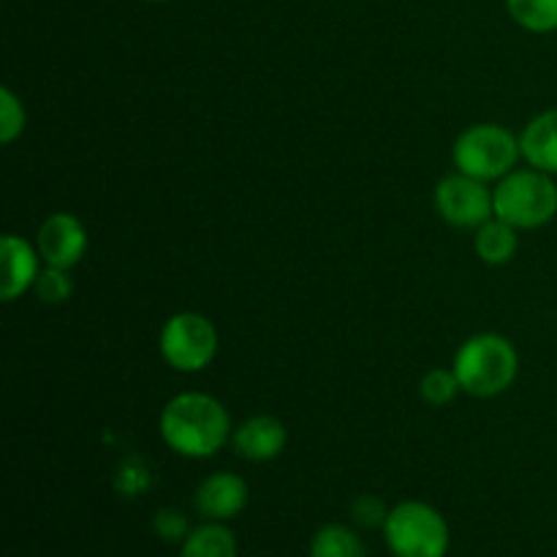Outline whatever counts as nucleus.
<instances>
[{
	"label": "nucleus",
	"instance_id": "a211bd4d",
	"mask_svg": "<svg viewBox=\"0 0 557 557\" xmlns=\"http://www.w3.org/2000/svg\"><path fill=\"white\" fill-rule=\"evenodd\" d=\"M33 294L41 299L44 305H63L69 302L74 294V283H71L69 270H58V267H44L38 272L36 283H33Z\"/></svg>",
	"mask_w": 557,
	"mask_h": 557
},
{
	"label": "nucleus",
	"instance_id": "412c9836",
	"mask_svg": "<svg viewBox=\"0 0 557 557\" xmlns=\"http://www.w3.org/2000/svg\"><path fill=\"white\" fill-rule=\"evenodd\" d=\"M114 487L123 495H128V498H136V495H141L150 487V471H147V468L141 466V460H136V457L134 460H125L123 468L117 471V476H114Z\"/></svg>",
	"mask_w": 557,
	"mask_h": 557
},
{
	"label": "nucleus",
	"instance_id": "39448f33",
	"mask_svg": "<svg viewBox=\"0 0 557 557\" xmlns=\"http://www.w3.org/2000/svg\"><path fill=\"white\" fill-rule=\"evenodd\" d=\"M520 158V136L495 123L471 125L457 136L455 147H451V161H455L457 172L471 174L482 183L515 172Z\"/></svg>",
	"mask_w": 557,
	"mask_h": 557
},
{
	"label": "nucleus",
	"instance_id": "2eb2a0df",
	"mask_svg": "<svg viewBox=\"0 0 557 557\" xmlns=\"http://www.w3.org/2000/svg\"><path fill=\"white\" fill-rule=\"evenodd\" d=\"M310 557H368L364 542L348 525H324L310 542Z\"/></svg>",
	"mask_w": 557,
	"mask_h": 557
},
{
	"label": "nucleus",
	"instance_id": "f8f14e48",
	"mask_svg": "<svg viewBox=\"0 0 557 557\" xmlns=\"http://www.w3.org/2000/svg\"><path fill=\"white\" fill-rule=\"evenodd\" d=\"M522 161L539 172L557 174V107L536 114L520 134Z\"/></svg>",
	"mask_w": 557,
	"mask_h": 557
},
{
	"label": "nucleus",
	"instance_id": "1a4fd4ad",
	"mask_svg": "<svg viewBox=\"0 0 557 557\" xmlns=\"http://www.w3.org/2000/svg\"><path fill=\"white\" fill-rule=\"evenodd\" d=\"M0 261H3V277H0V297L3 302H14L25 292H33L38 272H41V253L27 239L16 234H5L0 243Z\"/></svg>",
	"mask_w": 557,
	"mask_h": 557
},
{
	"label": "nucleus",
	"instance_id": "9d476101",
	"mask_svg": "<svg viewBox=\"0 0 557 557\" xmlns=\"http://www.w3.org/2000/svg\"><path fill=\"white\" fill-rule=\"evenodd\" d=\"M194 500L205 520L226 522L248 506V484L237 473L218 471L199 484Z\"/></svg>",
	"mask_w": 557,
	"mask_h": 557
},
{
	"label": "nucleus",
	"instance_id": "aec40b11",
	"mask_svg": "<svg viewBox=\"0 0 557 557\" xmlns=\"http://www.w3.org/2000/svg\"><path fill=\"white\" fill-rule=\"evenodd\" d=\"M152 531H156L163 542L174 544V542H185L194 528H190L188 517H185L183 511L166 506V509H158L156 517H152Z\"/></svg>",
	"mask_w": 557,
	"mask_h": 557
},
{
	"label": "nucleus",
	"instance_id": "20e7f679",
	"mask_svg": "<svg viewBox=\"0 0 557 557\" xmlns=\"http://www.w3.org/2000/svg\"><path fill=\"white\" fill-rule=\"evenodd\" d=\"M395 557H446L451 533L444 515L424 500H403L381 528Z\"/></svg>",
	"mask_w": 557,
	"mask_h": 557
},
{
	"label": "nucleus",
	"instance_id": "ddd939ff",
	"mask_svg": "<svg viewBox=\"0 0 557 557\" xmlns=\"http://www.w3.org/2000/svg\"><path fill=\"white\" fill-rule=\"evenodd\" d=\"M473 248L476 256L490 267H504L520 250V228L509 226L500 218H490L484 226L476 228V237H473Z\"/></svg>",
	"mask_w": 557,
	"mask_h": 557
},
{
	"label": "nucleus",
	"instance_id": "9b49d317",
	"mask_svg": "<svg viewBox=\"0 0 557 557\" xmlns=\"http://www.w3.org/2000/svg\"><path fill=\"white\" fill-rule=\"evenodd\" d=\"M286 424L277 417L270 413H259V417H250L239 424L232 433V446L243 460L250 462H270L275 457H281V451L286 449Z\"/></svg>",
	"mask_w": 557,
	"mask_h": 557
},
{
	"label": "nucleus",
	"instance_id": "5701e85b",
	"mask_svg": "<svg viewBox=\"0 0 557 557\" xmlns=\"http://www.w3.org/2000/svg\"><path fill=\"white\" fill-rule=\"evenodd\" d=\"M145 3H166V0H145Z\"/></svg>",
	"mask_w": 557,
	"mask_h": 557
},
{
	"label": "nucleus",
	"instance_id": "7ed1b4c3",
	"mask_svg": "<svg viewBox=\"0 0 557 557\" xmlns=\"http://www.w3.org/2000/svg\"><path fill=\"white\" fill-rule=\"evenodd\" d=\"M495 218L520 232L542 228L557 215V183L553 174L539 169H515L493 188Z\"/></svg>",
	"mask_w": 557,
	"mask_h": 557
},
{
	"label": "nucleus",
	"instance_id": "4be33fe9",
	"mask_svg": "<svg viewBox=\"0 0 557 557\" xmlns=\"http://www.w3.org/2000/svg\"><path fill=\"white\" fill-rule=\"evenodd\" d=\"M389 511L392 509H386V504L379 495H359L351 506L354 522L362 528H384Z\"/></svg>",
	"mask_w": 557,
	"mask_h": 557
},
{
	"label": "nucleus",
	"instance_id": "423d86ee",
	"mask_svg": "<svg viewBox=\"0 0 557 557\" xmlns=\"http://www.w3.org/2000/svg\"><path fill=\"white\" fill-rule=\"evenodd\" d=\"M218 330L207 315L185 310V313H174L163 324L161 337H158V348L169 368L180 370V373H201L210 368L218 357Z\"/></svg>",
	"mask_w": 557,
	"mask_h": 557
},
{
	"label": "nucleus",
	"instance_id": "0eeeda50",
	"mask_svg": "<svg viewBox=\"0 0 557 557\" xmlns=\"http://www.w3.org/2000/svg\"><path fill=\"white\" fill-rule=\"evenodd\" d=\"M435 210L457 228H479L495 218L493 190L471 174L455 172L435 188Z\"/></svg>",
	"mask_w": 557,
	"mask_h": 557
},
{
	"label": "nucleus",
	"instance_id": "f3484780",
	"mask_svg": "<svg viewBox=\"0 0 557 557\" xmlns=\"http://www.w3.org/2000/svg\"><path fill=\"white\" fill-rule=\"evenodd\" d=\"M27 125L25 103L11 87H0V141L11 145L22 136Z\"/></svg>",
	"mask_w": 557,
	"mask_h": 557
},
{
	"label": "nucleus",
	"instance_id": "dca6fc26",
	"mask_svg": "<svg viewBox=\"0 0 557 557\" xmlns=\"http://www.w3.org/2000/svg\"><path fill=\"white\" fill-rule=\"evenodd\" d=\"M511 20L531 33L557 30V0H506Z\"/></svg>",
	"mask_w": 557,
	"mask_h": 557
},
{
	"label": "nucleus",
	"instance_id": "6e6552de",
	"mask_svg": "<svg viewBox=\"0 0 557 557\" xmlns=\"http://www.w3.org/2000/svg\"><path fill=\"white\" fill-rule=\"evenodd\" d=\"M36 248L47 267L71 270L87 253V228L71 212H52L47 221L38 226Z\"/></svg>",
	"mask_w": 557,
	"mask_h": 557
},
{
	"label": "nucleus",
	"instance_id": "4468645a",
	"mask_svg": "<svg viewBox=\"0 0 557 557\" xmlns=\"http://www.w3.org/2000/svg\"><path fill=\"white\" fill-rule=\"evenodd\" d=\"M180 557H237V536L223 522L207 520L188 533Z\"/></svg>",
	"mask_w": 557,
	"mask_h": 557
},
{
	"label": "nucleus",
	"instance_id": "6ab92c4d",
	"mask_svg": "<svg viewBox=\"0 0 557 557\" xmlns=\"http://www.w3.org/2000/svg\"><path fill=\"white\" fill-rule=\"evenodd\" d=\"M419 392H422L424 403L441 408V406H449V403L457 397V392H462V386L460 381H457L455 370L435 368L424 375L422 384H419Z\"/></svg>",
	"mask_w": 557,
	"mask_h": 557
},
{
	"label": "nucleus",
	"instance_id": "f257e3e1",
	"mask_svg": "<svg viewBox=\"0 0 557 557\" xmlns=\"http://www.w3.org/2000/svg\"><path fill=\"white\" fill-rule=\"evenodd\" d=\"M163 444L188 460H207L232 438V419L218 397L205 392H183L161 411Z\"/></svg>",
	"mask_w": 557,
	"mask_h": 557
},
{
	"label": "nucleus",
	"instance_id": "f03ea898",
	"mask_svg": "<svg viewBox=\"0 0 557 557\" xmlns=\"http://www.w3.org/2000/svg\"><path fill=\"white\" fill-rule=\"evenodd\" d=\"M451 370L466 395L498 397L515 384L520 373V354L509 337L482 332L462 343L460 351L455 354Z\"/></svg>",
	"mask_w": 557,
	"mask_h": 557
}]
</instances>
